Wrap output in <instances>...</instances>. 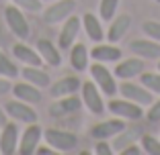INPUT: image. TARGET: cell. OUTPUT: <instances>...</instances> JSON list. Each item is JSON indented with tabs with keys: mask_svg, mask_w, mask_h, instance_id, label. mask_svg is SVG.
<instances>
[{
	"mask_svg": "<svg viewBox=\"0 0 160 155\" xmlns=\"http://www.w3.org/2000/svg\"><path fill=\"white\" fill-rule=\"evenodd\" d=\"M4 21H6V25H8L10 33L17 39L25 41V39L31 35V27H29V21H27V16H25V10L19 8L17 4H10V6L4 8Z\"/></svg>",
	"mask_w": 160,
	"mask_h": 155,
	"instance_id": "6da1fadb",
	"label": "cell"
},
{
	"mask_svg": "<svg viewBox=\"0 0 160 155\" xmlns=\"http://www.w3.org/2000/svg\"><path fill=\"white\" fill-rule=\"evenodd\" d=\"M47 145L52 147L58 153H68V151H74L78 145V137L70 131H64V129H45L43 131Z\"/></svg>",
	"mask_w": 160,
	"mask_h": 155,
	"instance_id": "7a4b0ae2",
	"label": "cell"
},
{
	"mask_svg": "<svg viewBox=\"0 0 160 155\" xmlns=\"http://www.w3.org/2000/svg\"><path fill=\"white\" fill-rule=\"evenodd\" d=\"M88 70H90V75H92V82L99 86V90L103 92L105 96H111V98H113V96L119 92L115 74H113V71H109L107 67L103 66V61H97V63L88 66Z\"/></svg>",
	"mask_w": 160,
	"mask_h": 155,
	"instance_id": "3957f363",
	"label": "cell"
},
{
	"mask_svg": "<svg viewBox=\"0 0 160 155\" xmlns=\"http://www.w3.org/2000/svg\"><path fill=\"white\" fill-rule=\"evenodd\" d=\"M109 112H113L115 116L123 118V121H140L142 116H144V106H140V104L132 102V100L127 98H111L107 104Z\"/></svg>",
	"mask_w": 160,
	"mask_h": 155,
	"instance_id": "277c9868",
	"label": "cell"
},
{
	"mask_svg": "<svg viewBox=\"0 0 160 155\" xmlns=\"http://www.w3.org/2000/svg\"><path fill=\"white\" fill-rule=\"evenodd\" d=\"M74 8H76V0H53L41 14L43 23H47V25L64 23L70 14H74Z\"/></svg>",
	"mask_w": 160,
	"mask_h": 155,
	"instance_id": "5b68a950",
	"label": "cell"
},
{
	"mask_svg": "<svg viewBox=\"0 0 160 155\" xmlns=\"http://www.w3.org/2000/svg\"><path fill=\"white\" fill-rule=\"evenodd\" d=\"M119 94H121L123 98L140 104V106H150V104L154 102V96H152V92L144 84H133V82H129V80H123L121 84H119Z\"/></svg>",
	"mask_w": 160,
	"mask_h": 155,
	"instance_id": "8992f818",
	"label": "cell"
},
{
	"mask_svg": "<svg viewBox=\"0 0 160 155\" xmlns=\"http://www.w3.org/2000/svg\"><path fill=\"white\" fill-rule=\"evenodd\" d=\"M80 92H82V96H80V98H82V104H84L86 108H88L90 112L92 114H97V116H99V114H105V102H103V92H101L99 90V86L94 84L92 80H88V82H84V84L80 86Z\"/></svg>",
	"mask_w": 160,
	"mask_h": 155,
	"instance_id": "52a82bcc",
	"label": "cell"
},
{
	"mask_svg": "<svg viewBox=\"0 0 160 155\" xmlns=\"http://www.w3.org/2000/svg\"><path fill=\"white\" fill-rule=\"evenodd\" d=\"M43 137V129L39 127L37 122H29L27 129L23 131L19 139V147H17V153L19 155H33L35 149L39 147V141Z\"/></svg>",
	"mask_w": 160,
	"mask_h": 155,
	"instance_id": "ba28073f",
	"label": "cell"
},
{
	"mask_svg": "<svg viewBox=\"0 0 160 155\" xmlns=\"http://www.w3.org/2000/svg\"><path fill=\"white\" fill-rule=\"evenodd\" d=\"M4 110L12 121H21V122H37V112L33 110V104L29 102H23V100L14 98V100H8L4 104Z\"/></svg>",
	"mask_w": 160,
	"mask_h": 155,
	"instance_id": "9c48e42d",
	"label": "cell"
},
{
	"mask_svg": "<svg viewBox=\"0 0 160 155\" xmlns=\"http://www.w3.org/2000/svg\"><path fill=\"white\" fill-rule=\"evenodd\" d=\"M142 71H146V59L136 55V57H127V59H119L113 74L119 80H132V78H138Z\"/></svg>",
	"mask_w": 160,
	"mask_h": 155,
	"instance_id": "30bf717a",
	"label": "cell"
},
{
	"mask_svg": "<svg viewBox=\"0 0 160 155\" xmlns=\"http://www.w3.org/2000/svg\"><path fill=\"white\" fill-rule=\"evenodd\" d=\"M80 27H82V21L76 16V14H70L66 21H64V27L60 31V37H58V47L64 51V49H70L76 43V37L80 33Z\"/></svg>",
	"mask_w": 160,
	"mask_h": 155,
	"instance_id": "8fae6325",
	"label": "cell"
},
{
	"mask_svg": "<svg viewBox=\"0 0 160 155\" xmlns=\"http://www.w3.org/2000/svg\"><path fill=\"white\" fill-rule=\"evenodd\" d=\"M19 139H21V133H19L17 122L2 125V131H0V153L14 155L17 153V147H19Z\"/></svg>",
	"mask_w": 160,
	"mask_h": 155,
	"instance_id": "7c38bea8",
	"label": "cell"
},
{
	"mask_svg": "<svg viewBox=\"0 0 160 155\" xmlns=\"http://www.w3.org/2000/svg\"><path fill=\"white\" fill-rule=\"evenodd\" d=\"M129 27H132V16L129 14H115L113 19L109 21V29L105 33V37H107L109 43H119L127 35Z\"/></svg>",
	"mask_w": 160,
	"mask_h": 155,
	"instance_id": "4fadbf2b",
	"label": "cell"
},
{
	"mask_svg": "<svg viewBox=\"0 0 160 155\" xmlns=\"http://www.w3.org/2000/svg\"><path fill=\"white\" fill-rule=\"evenodd\" d=\"M80 108H82V98L76 94H68V96L58 98L49 106V114L58 118V116H66V114H74V112H78Z\"/></svg>",
	"mask_w": 160,
	"mask_h": 155,
	"instance_id": "5bb4252c",
	"label": "cell"
},
{
	"mask_svg": "<svg viewBox=\"0 0 160 155\" xmlns=\"http://www.w3.org/2000/svg\"><path fill=\"white\" fill-rule=\"evenodd\" d=\"M129 51L142 59H158L160 57V43L154 39H133L129 43Z\"/></svg>",
	"mask_w": 160,
	"mask_h": 155,
	"instance_id": "9a60e30c",
	"label": "cell"
},
{
	"mask_svg": "<svg viewBox=\"0 0 160 155\" xmlns=\"http://www.w3.org/2000/svg\"><path fill=\"white\" fill-rule=\"evenodd\" d=\"M125 127H127L125 121L115 116V118H109V121H103V122H99V125H94L90 135H92V139H111V137H115L117 133H121Z\"/></svg>",
	"mask_w": 160,
	"mask_h": 155,
	"instance_id": "2e32d148",
	"label": "cell"
},
{
	"mask_svg": "<svg viewBox=\"0 0 160 155\" xmlns=\"http://www.w3.org/2000/svg\"><path fill=\"white\" fill-rule=\"evenodd\" d=\"M90 57L94 61H103V63H111V61L121 59V49L115 47V43H94V47L90 49Z\"/></svg>",
	"mask_w": 160,
	"mask_h": 155,
	"instance_id": "e0dca14e",
	"label": "cell"
},
{
	"mask_svg": "<svg viewBox=\"0 0 160 155\" xmlns=\"http://www.w3.org/2000/svg\"><path fill=\"white\" fill-rule=\"evenodd\" d=\"M14 94V98L23 100V102H29V104H39L41 102V88H37L35 84L31 82H19V84H14L12 90H10Z\"/></svg>",
	"mask_w": 160,
	"mask_h": 155,
	"instance_id": "ac0fdd59",
	"label": "cell"
},
{
	"mask_svg": "<svg viewBox=\"0 0 160 155\" xmlns=\"http://www.w3.org/2000/svg\"><path fill=\"white\" fill-rule=\"evenodd\" d=\"M35 49H37V53L41 55L43 63H47V66H53L58 67L62 63V49L58 47V45H53L49 39H39L37 45H35Z\"/></svg>",
	"mask_w": 160,
	"mask_h": 155,
	"instance_id": "d6986e66",
	"label": "cell"
},
{
	"mask_svg": "<svg viewBox=\"0 0 160 155\" xmlns=\"http://www.w3.org/2000/svg\"><path fill=\"white\" fill-rule=\"evenodd\" d=\"M82 29L86 31V37L94 43H101L105 39V31H103V25H101V19L94 12L82 14Z\"/></svg>",
	"mask_w": 160,
	"mask_h": 155,
	"instance_id": "ffe728a7",
	"label": "cell"
},
{
	"mask_svg": "<svg viewBox=\"0 0 160 155\" xmlns=\"http://www.w3.org/2000/svg\"><path fill=\"white\" fill-rule=\"evenodd\" d=\"M12 53H14V59L23 61L27 66H43V59L37 53V49H33L31 45H27V43H23V41L14 43Z\"/></svg>",
	"mask_w": 160,
	"mask_h": 155,
	"instance_id": "44dd1931",
	"label": "cell"
},
{
	"mask_svg": "<svg viewBox=\"0 0 160 155\" xmlns=\"http://www.w3.org/2000/svg\"><path fill=\"white\" fill-rule=\"evenodd\" d=\"M144 135V127H140V125H136V127H129V129H123L121 133H117L115 135V141H113V151H121V149H125L127 145H132V143H136L140 137Z\"/></svg>",
	"mask_w": 160,
	"mask_h": 155,
	"instance_id": "7402d4cb",
	"label": "cell"
},
{
	"mask_svg": "<svg viewBox=\"0 0 160 155\" xmlns=\"http://www.w3.org/2000/svg\"><path fill=\"white\" fill-rule=\"evenodd\" d=\"M88 59H90V51L84 43H74L70 47V63L74 71L88 70Z\"/></svg>",
	"mask_w": 160,
	"mask_h": 155,
	"instance_id": "603a6c76",
	"label": "cell"
},
{
	"mask_svg": "<svg viewBox=\"0 0 160 155\" xmlns=\"http://www.w3.org/2000/svg\"><path fill=\"white\" fill-rule=\"evenodd\" d=\"M80 80L76 78V75H68V78H62V80H58L56 84L49 88V94L56 96V98H62V96H68V94H76L80 90Z\"/></svg>",
	"mask_w": 160,
	"mask_h": 155,
	"instance_id": "cb8c5ba5",
	"label": "cell"
},
{
	"mask_svg": "<svg viewBox=\"0 0 160 155\" xmlns=\"http://www.w3.org/2000/svg\"><path fill=\"white\" fill-rule=\"evenodd\" d=\"M21 75L23 80L35 84L37 88H47L49 86V74L45 70H41V66H27L21 70Z\"/></svg>",
	"mask_w": 160,
	"mask_h": 155,
	"instance_id": "d4e9b609",
	"label": "cell"
},
{
	"mask_svg": "<svg viewBox=\"0 0 160 155\" xmlns=\"http://www.w3.org/2000/svg\"><path fill=\"white\" fill-rule=\"evenodd\" d=\"M19 74H21L19 66H17V63H14V61L10 59L4 51H0V75H2V78L12 80V78H17Z\"/></svg>",
	"mask_w": 160,
	"mask_h": 155,
	"instance_id": "484cf974",
	"label": "cell"
},
{
	"mask_svg": "<svg viewBox=\"0 0 160 155\" xmlns=\"http://www.w3.org/2000/svg\"><path fill=\"white\" fill-rule=\"evenodd\" d=\"M140 80L152 94H160V71H142Z\"/></svg>",
	"mask_w": 160,
	"mask_h": 155,
	"instance_id": "4316f807",
	"label": "cell"
},
{
	"mask_svg": "<svg viewBox=\"0 0 160 155\" xmlns=\"http://www.w3.org/2000/svg\"><path fill=\"white\" fill-rule=\"evenodd\" d=\"M117 6H119V0H101L99 4V19L109 23L117 14Z\"/></svg>",
	"mask_w": 160,
	"mask_h": 155,
	"instance_id": "83f0119b",
	"label": "cell"
},
{
	"mask_svg": "<svg viewBox=\"0 0 160 155\" xmlns=\"http://www.w3.org/2000/svg\"><path fill=\"white\" fill-rule=\"evenodd\" d=\"M140 141H142V149H144V153H148V155H160V141L156 139V137L142 135Z\"/></svg>",
	"mask_w": 160,
	"mask_h": 155,
	"instance_id": "f1b7e54d",
	"label": "cell"
},
{
	"mask_svg": "<svg viewBox=\"0 0 160 155\" xmlns=\"http://www.w3.org/2000/svg\"><path fill=\"white\" fill-rule=\"evenodd\" d=\"M12 4L23 8L25 12H41L43 10V0H12Z\"/></svg>",
	"mask_w": 160,
	"mask_h": 155,
	"instance_id": "f546056e",
	"label": "cell"
},
{
	"mask_svg": "<svg viewBox=\"0 0 160 155\" xmlns=\"http://www.w3.org/2000/svg\"><path fill=\"white\" fill-rule=\"evenodd\" d=\"M142 31L146 33V37L160 43V21H146V23L142 25Z\"/></svg>",
	"mask_w": 160,
	"mask_h": 155,
	"instance_id": "4dcf8cb0",
	"label": "cell"
},
{
	"mask_svg": "<svg viewBox=\"0 0 160 155\" xmlns=\"http://www.w3.org/2000/svg\"><path fill=\"white\" fill-rule=\"evenodd\" d=\"M146 118L150 122H160V98L150 104V108H148V112H146Z\"/></svg>",
	"mask_w": 160,
	"mask_h": 155,
	"instance_id": "1f68e13d",
	"label": "cell"
},
{
	"mask_svg": "<svg viewBox=\"0 0 160 155\" xmlns=\"http://www.w3.org/2000/svg\"><path fill=\"white\" fill-rule=\"evenodd\" d=\"M94 153H97V155H113V147L107 143V139H97Z\"/></svg>",
	"mask_w": 160,
	"mask_h": 155,
	"instance_id": "d6a6232c",
	"label": "cell"
},
{
	"mask_svg": "<svg viewBox=\"0 0 160 155\" xmlns=\"http://www.w3.org/2000/svg\"><path fill=\"white\" fill-rule=\"evenodd\" d=\"M119 153H121V155H142L144 149H142V147H136V143H132V145H127L125 149H121Z\"/></svg>",
	"mask_w": 160,
	"mask_h": 155,
	"instance_id": "836d02e7",
	"label": "cell"
},
{
	"mask_svg": "<svg viewBox=\"0 0 160 155\" xmlns=\"http://www.w3.org/2000/svg\"><path fill=\"white\" fill-rule=\"evenodd\" d=\"M12 90V86H10L8 78H0V96H4L6 92H10Z\"/></svg>",
	"mask_w": 160,
	"mask_h": 155,
	"instance_id": "e575fe53",
	"label": "cell"
},
{
	"mask_svg": "<svg viewBox=\"0 0 160 155\" xmlns=\"http://www.w3.org/2000/svg\"><path fill=\"white\" fill-rule=\"evenodd\" d=\"M35 153H37V155H52L53 149H52V147H37V149H35Z\"/></svg>",
	"mask_w": 160,
	"mask_h": 155,
	"instance_id": "d590c367",
	"label": "cell"
},
{
	"mask_svg": "<svg viewBox=\"0 0 160 155\" xmlns=\"http://www.w3.org/2000/svg\"><path fill=\"white\" fill-rule=\"evenodd\" d=\"M6 122H8V114H6L4 108L0 106V127H2V125H6Z\"/></svg>",
	"mask_w": 160,
	"mask_h": 155,
	"instance_id": "8d00e7d4",
	"label": "cell"
},
{
	"mask_svg": "<svg viewBox=\"0 0 160 155\" xmlns=\"http://www.w3.org/2000/svg\"><path fill=\"white\" fill-rule=\"evenodd\" d=\"M158 71H160V57H158Z\"/></svg>",
	"mask_w": 160,
	"mask_h": 155,
	"instance_id": "74e56055",
	"label": "cell"
},
{
	"mask_svg": "<svg viewBox=\"0 0 160 155\" xmlns=\"http://www.w3.org/2000/svg\"><path fill=\"white\" fill-rule=\"evenodd\" d=\"M43 2H53V0H43Z\"/></svg>",
	"mask_w": 160,
	"mask_h": 155,
	"instance_id": "f35d334b",
	"label": "cell"
},
{
	"mask_svg": "<svg viewBox=\"0 0 160 155\" xmlns=\"http://www.w3.org/2000/svg\"><path fill=\"white\" fill-rule=\"evenodd\" d=\"M154 2H158V4H160V0H154Z\"/></svg>",
	"mask_w": 160,
	"mask_h": 155,
	"instance_id": "ab89813d",
	"label": "cell"
}]
</instances>
